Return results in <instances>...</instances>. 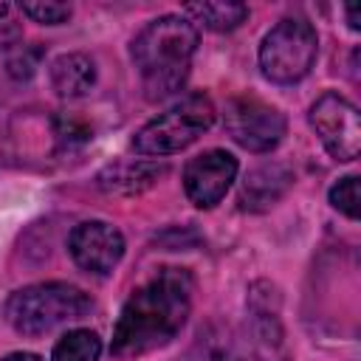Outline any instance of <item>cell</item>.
<instances>
[{"label":"cell","mask_w":361,"mask_h":361,"mask_svg":"<svg viewBox=\"0 0 361 361\" xmlns=\"http://www.w3.org/2000/svg\"><path fill=\"white\" fill-rule=\"evenodd\" d=\"M347 20H350V28L358 31V6H347Z\"/></svg>","instance_id":"obj_21"},{"label":"cell","mask_w":361,"mask_h":361,"mask_svg":"<svg viewBox=\"0 0 361 361\" xmlns=\"http://www.w3.org/2000/svg\"><path fill=\"white\" fill-rule=\"evenodd\" d=\"M310 127L316 130L319 141L336 161H353L361 149V118L353 102H347L338 93H322L310 113Z\"/></svg>","instance_id":"obj_7"},{"label":"cell","mask_w":361,"mask_h":361,"mask_svg":"<svg viewBox=\"0 0 361 361\" xmlns=\"http://www.w3.org/2000/svg\"><path fill=\"white\" fill-rule=\"evenodd\" d=\"M23 14H28L31 20L42 23V25H59L71 17V6L68 3H54V0H39V3H20L17 6Z\"/></svg>","instance_id":"obj_17"},{"label":"cell","mask_w":361,"mask_h":361,"mask_svg":"<svg viewBox=\"0 0 361 361\" xmlns=\"http://www.w3.org/2000/svg\"><path fill=\"white\" fill-rule=\"evenodd\" d=\"M54 124H56V141H59L65 149H71L73 144H85V141L90 138V127H85V124L76 121L73 116H56Z\"/></svg>","instance_id":"obj_19"},{"label":"cell","mask_w":361,"mask_h":361,"mask_svg":"<svg viewBox=\"0 0 361 361\" xmlns=\"http://www.w3.org/2000/svg\"><path fill=\"white\" fill-rule=\"evenodd\" d=\"M93 302L85 290L68 282H39L14 290L6 299V322L23 336H42L59 324L85 319Z\"/></svg>","instance_id":"obj_3"},{"label":"cell","mask_w":361,"mask_h":361,"mask_svg":"<svg viewBox=\"0 0 361 361\" xmlns=\"http://www.w3.org/2000/svg\"><path fill=\"white\" fill-rule=\"evenodd\" d=\"M68 248L79 268H85L87 274L104 276L121 262L124 237L116 226H110L104 220H85L71 231Z\"/></svg>","instance_id":"obj_9"},{"label":"cell","mask_w":361,"mask_h":361,"mask_svg":"<svg viewBox=\"0 0 361 361\" xmlns=\"http://www.w3.org/2000/svg\"><path fill=\"white\" fill-rule=\"evenodd\" d=\"M183 11L212 31H234L248 20V6L243 3H189Z\"/></svg>","instance_id":"obj_13"},{"label":"cell","mask_w":361,"mask_h":361,"mask_svg":"<svg viewBox=\"0 0 361 361\" xmlns=\"http://www.w3.org/2000/svg\"><path fill=\"white\" fill-rule=\"evenodd\" d=\"M180 361H234L231 341L226 338V333H220L214 327L200 330V336L195 338V344L186 350V355Z\"/></svg>","instance_id":"obj_15"},{"label":"cell","mask_w":361,"mask_h":361,"mask_svg":"<svg viewBox=\"0 0 361 361\" xmlns=\"http://www.w3.org/2000/svg\"><path fill=\"white\" fill-rule=\"evenodd\" d=\"M197 51V28L180 14H164L147 23L133 39V62L149 102L166 99L183 87L192 56Z\"/></svg>","instance_id":"obj_2"},{"label":"cell","mask_w":361,"mask_h":361,"mask_svg":"<svg viewBox=\"0 0 361 361\" xmlns=\"http://www.w3.org/2000/svg\"><path fill=\"white\" fill-rule=\"evenodd\" d=\"M102 338L93 330H71L65 333L51 353V361H99Z\"/></svg>","instance_id":"obj_14"},{"label":"cell","mask_w":361,"mask_h":361,"mask_svg":"<svg viewBox=\"0 0 361 361\" xmlns=\"http://www.w3.org/2000/svg\"><path fill=\"white\" fill-rule=\"evenodd\" d=\"M234 178H237V158L226 149H206L186 164L183 189L197 209H212L226 197Z\"/></svg>","instance_id":"obj_8"},{"label":"cell","mask_w":361,"mask_h":361,"mask_svg":"<svg viewBox=\"0 0 361 361\" xmlns=\"http://www.w3.org/2000/svg\"><path fill=\"white\" fill-rule=\"evenodd\" d=\"M214 104L203 93H192L147 121L135 138L133 147L141 155H172L186 149L192 141H197L212 124H214Z\"/></svg>","instance_id":"obj_4"},{"label":"cell","mask_w":361,"mask_h":361,"mask_svg":"<svg viewBox=\"0 0 361 361\" xmlns=\"http://www.w3.org/2000/svg\"><path fill=\"white\" fill-rule=\"evenodd\" d=\"M223 124L226 133L248 152H271L285 135V116L257 96H234L226 104Z\"/></svg>","instance_id":"obj_6"},{"label":"cell","mask_w":361,"mask_h":361,"mask_svg":"<svg viewBox=\"0 0 361 361\" xmlns=\"http://www.w3.org/2000/svg\"><path fill=\"white\" fill-rule=\"evenodd\" d=\"M316 54V28L302 17H285L265 34L259 45V68L274 85H293L310 73Z\"/></svg>","instance_id":"obj_5"},{"label":"cell","mask_w":361,"mask_h":361,"mask_svg":"<svg viewBox=\"0 0 361 361\" xmlns=\"http://www.w3.org/2000/svg\"><path fill=\"white\" fill-rule=\"evenodd\" d=\"M293 183V175L282 164H262L251 169L240 189V206L248 212H265L271 209Z\"/></svg>","instance_id":"obj_10"},{"label":"cell","mask_w":361,"mask_h":361,"mask_svg":"<svg viewBox=\"0 0 361 361\" xmlns=\"http://www.w3.org/2000/svg\"><path fill=\"white\" fill-rule=\"evenodd\" d=\"M51 85L62 99H79L96 85V65L87 54H62L51 62Z\"/></svg>","instance_id":"obj_11"},{"label":"cell","mask_w":361,"mask_h":361,"mask_svg":"<svg viewBox=\"0 0 361 361\" xmlns=\"http://www.w3.org/2000/svg\"><path fill=\"white\" fill-rule=\"evenodd\" d=\"M192 310V274L186 268H161L152 279L130 293L113 327L110 353L138 358L166 347Z\"/></svg>","instance_id":"obj_1"},{"label":"cell","mask_w":361,"mask_h":361,"mask_svg":"<svg viewBox=\"0 0 361 361\" xmlns=\"http://www.w3.org/2000/svg\"><path fill=\"white\" fill-rule=\"evenodd\" d=\"M330 203H333V209H338L344 217L355 220V217H358V178H355V175L341 178V180L330 189Z\"/></svg>","instance_id":"obj_16"},{"label":"cell","mask_w":361,"mask_h":361,"mask_svg":"<svg viewBox=\"0 0 361 361\" xmlns=\"http://www.w3.org/2000/svg\"><path fill=\"white\" fill-rule=\"evenodd\" d=\"M161 172H164V166H152L144 161H121V164L107 166L99 175V186L107 192H138V189L149 186Z\"/></svg>","instance_id":"obj_12"},{"label":"cell","mask_w":361,"mask_h":361,"mask_svg":"<svg viewBox=\"0 0 361 361\" xmlns=\"http://www.w3.org/2000/svg\"><path fill=\"white\" fill-rule=\"evenodd\" d=\"M3 361H42L37 353H11V355H6Z\"/></svg>","instance_id":"obj_20"},{"label":"cell","mask_w":361,"mask_h":361,"mask_svg":"<svg viewBox=\"0 0 361 361\" xmlns=\"http://www.w3.org/2000/svg\"><path fill=\"white\" fill-rule=\"evenodd\" d=\"M17 11H20L17 6L0 3V54L8 51V48H14L17 39L23 37V23H20Z\"/></svg>","instance_id":"obj_18"}]
</instances>
